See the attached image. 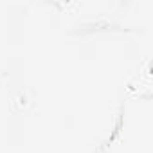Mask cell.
I'll list each match as a JSON object with an SVG mask.
<instances>
[{
    "label": "cell",
    "mask_w": 153,
    "mask_h": 153,
    "mask_svg": "<svg viewBox=\"0 0 153 153\" xmlns=\"http://www.w3.org/2000/svg\"><path fill=\"white\" fill-rule=\"evenodd\" d=\"M78 29H79V33H92V31H126V29H123L119 24L108 22V20L87 22V24H81Z\"/></svg>",
    "instance_id": "6da1fadb"
}]
</instances>
